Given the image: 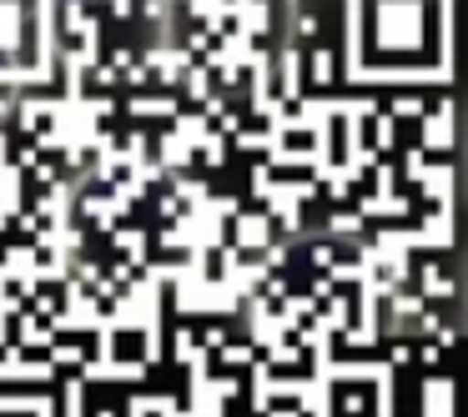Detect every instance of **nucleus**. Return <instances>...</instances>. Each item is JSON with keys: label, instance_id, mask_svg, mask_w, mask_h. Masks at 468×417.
<instances>
[{"label": "nucleus", "instance_id": "obj_1", "mask_svg": "<svg viewBox=\"0 0 468 417\" xmlns=\"http://www.w3.org/2000/svg\"><path fill=\"white\" fill-rule=\"evenodd\" d=\"M56 0H0V86L46 71Z\"/></svg>", "mask_w": 468, "mask_h": 417}]
</instances>
